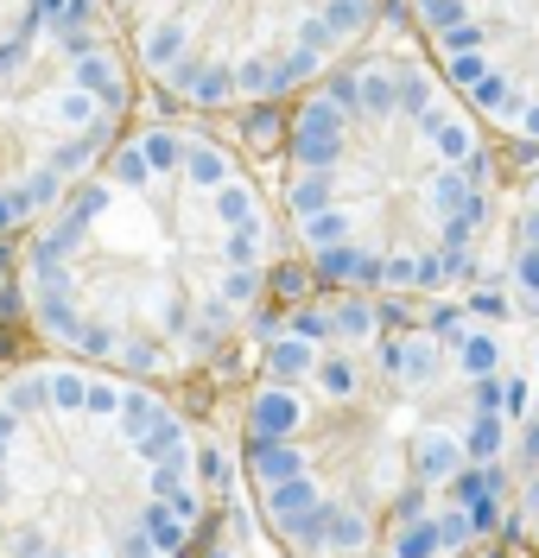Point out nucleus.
Returning <instances> with one entry per match:
<instances>
[{
    "mask_svg": "<svg viewBox=\"0 0 539 558\" xmlns=\"http://www.w3.org/2000/svg\"><path fill=\"white\" fill-rule=\"evenodd\" d=\"M520 413L527 324L495 299L298 286L235 381V476L280 558H482Z\"/></svg>",
    "mask_w": 539,
    "mask_h": 558,
    "instance_id": "1",
    "label": "nucleus"
},
{
    "mask_svg": "<svg viewBox=\"0 0 539 558\" xmlns=\"http://www.w3.org/2000/svg\"><path fill=\"white\" fill-rule=\"evenodd\" d=\"M507 146L438 76L406 20L280 108L273 204L305 286L457 299L495 267Z\"/></svg>",
    "mask_w": 539,
    "mask_h": 558,
    "instance_id": "3",
    "label": "nucleus"
},
{
    "mask_svg": "<svg viewBox=\"0 0 539 558\" xmlns=\"http://www.w3.org/2000/svg\"><path fill=\"white\" fill-rule=\"evenodd\" d=\"M514 533L539 553V330H527V413H520V501Z\"/></svg>",
    "mask_w": 539,
    "mask_h": 558,
    "instance_id": "9",
    "label": "nucleus"
},
{
    "mask_svg": "<svg viewBox=\"0 0 539 558\" xmlns=\"http://www.w3.org/2000/svg\"><path fill=\"white\" fill-rule=\"evenodd\" d=\"M495 305L507 317H520L527 330H539V159H527L514 172L502 216V242H495Z\"/></svg>",
    "mask_w": 539,
    "mask_h": 558,
    "instance_id": "8",
    "label": "nucleus"
},
{
    "mask_svg": "<svg viewBox=\"0 0 539 558\" xmlns=\"http://www.w3.org/2000/svg\"><path fill=\"white\" fill-rule=\"evenodd\" d=\"M222 495L191 393L51 349L0 368V558H197Z\"/></svg>",
    "mask_w": 539,
    "mask_h": 558,
    "instance_id": "4",
    "label": "nucleus"
},
{
    "mask_svg": "<svg viewBox=\"0 0 539 558\" xmlns=\"http://www.w3.org/2000/svg\"><path fill=\"white\" fill-rule=\"evenodd\" d=\"M400 20L482 128L539 159V0H400Z\"/></svg>",
    "mask_w": 539,
    "mask_h": 558,
    "instance_id": "7",
    "label": "nucleus"
},
{
    "mask_svg": "<svg viewBox=\"0 0 539 558\" xmlns=\"http://www.w3.org/2000/svg\"><path fill=\"white\" fill-rule=\"evenodd\" d=\"M140 96L108 0H0V247L140 121Z\"/></svg>",
    "mask_w": 539,
    "mask_h": 558,
    "instance_id": "5",
    "label": "nucleus"
},
{
    "mask_svg": "<svg viewBox=\"0 0 539 558\" xmlns=\"http://www.w3.org/2000/svg\"><path fill=\"white\" fill-rule=\"evenodd\" d=\"M400 0H108L146 96L197 121L286 108L394 20Z\"/></svg>",
    "mask_w": 539,
    "mask_h": 558,
    "instance_id": "6",
    "label": "nucleus"
},
{
    "mask_svg": "<svg viewBox=\"0 0 539 558\" xmlns=\"http://www.w3.org/2000/svg\"><path fill=\"white\" fill-rule=\"evenodd\" d=\"M273 184L216 121L140 114L26 235L7 242V305L26 343L197 393L242 381L292 292Z\"/></svg>",
    "mask_w": 539,
    "mask_h": 558,
    "instance_id": "2",
    "label": "nucleus"
}]
</instances>
